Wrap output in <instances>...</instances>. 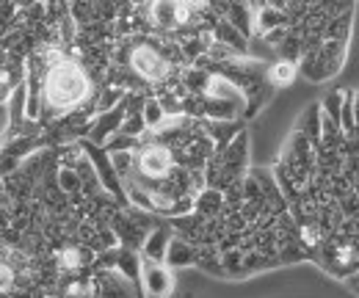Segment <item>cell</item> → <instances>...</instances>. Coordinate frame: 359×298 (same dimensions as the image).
<instances>
[{
  "instance_id": "cell-3",
  "label": "cell",
  "mask_w": 359,
  "mask_h": 298,
  "mask_svg": "<svg viewBox=\"0 0 359 298\" xmlns=\"http://www.w3.org/2000/svg\"><path fill=\"white\" fill-rule=\"evenodd\" d=\"M169 232L166 229H152L147 235V243H144V257L147 259H163L166 255V246H169Z\"/></svg>"
},
{
  "instance_id": "cell-2",
  "label": "cell",
  "mask_w": 359,
  "mask_h": 298,
  "mask_svg": "<svg viewBox=\"0 0 359 298\" xmlns=\"http://www.w3.org/2000/svg\"><path fill=\"white\" fill-rule=\"evenodd\" d=\"M299 72V64L296 61H287V58H276L271 67H266V81H269L273 88H282V86L293 83Z\"/></svg>"
},
{
  "instance_id": "cell-1",
  "label": "cell",
  "mask_w": 359,
  "mask_h": 298,
  "mask_svg": "<svg viewBox=\"0 0 359 298\" xmlns=\"http://www.w3.org/2000/svg\"><path fill=\"white\" fill-rule=\"evenodd\" d=\"M138 287H144L147 298H166L175 287L172 271L166 265H161V259H147L138 268Z\"/></svg>"
}]
</instances>
